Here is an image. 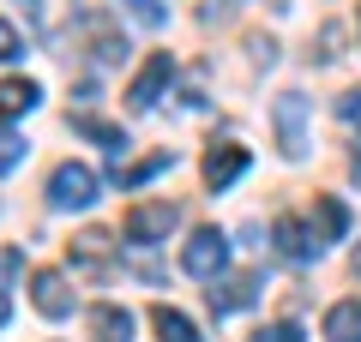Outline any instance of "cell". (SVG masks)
<instances>
[{
	"mask_svg": "<svg viewBox=\"0 0 361 342\" xmlns=\"http://www.w3.org/2000/svg\"><path fill=\"white\" fill-rule=\"evenodd\" d=\"M180 265H187V277L217 282L223 270H229V234H223V228H199L193 241H187V253H180Z\"/></svg>",
	"mask_w": 361,
	"mask_h": 342,
	"instance_id": "1",
	"label": "cell"
},
{
	"mask_svg": "<svg viewBox=\"0 0 361 342\" xmlns=\"http://www.w3.org/2000/svg\"><path fill=\"white\" fill-rule=\"evenodd\" d=\"M49 204L54 210H90L97 204V175L85 163H61L49 175Z\"/></svg>",
	"mask_w": 361,
	"mask_h": 342,
	"instance_id": "2",
	"label": "cell"
},
{
	"mask_svg": "<svg viewBox=\"0 0 361 342\" xmlns=\"http://www.w3.org/2000/svg\"><path fill=\"white\" fill-rule=\"evenodd\" d=\"M277 151H283L289 163L307 156V96H301V90H283V96H277Z\"/></svg>",
	"mask_w": 361,
	"mask_h": 342,
	"instance_id": "3",
	"label": "cell"
},
{
	"mask_svg": "<svg viewBox=\"0 0 361 342\" xmlns=\"http://www.w3.org/2000/svg\"><path fill=\"white\" fill-rule=\"evenodd\" d=\"M66 258H73V270H85V277H109V270H115V234H109V228H85V234H73Z\"/></svg>",
	"mask_w": 361,
	"mask_h": 342,
	"instance_id": "4",
	"label": "cell"
},
{
	"mask_svg": "<svg viewBox=\"0 0 361 342\" xmlns=\"http://www.w3.org/2000/svg\"><path fill=\"white\" fill-rule=\"evenodd\" d=\"M175 222H180L175 204H133V210H127V241L157 246V241H169V234H175Z\"/></svg>",
	"mask_w": 361,
	"mask_h": 342,
	"instance_id": "5",
	"label": "cell"
},
{
	"mask_svg": "<svg viewBox=\"0 0 361 342\" xmlns=\"http://www.w3.org/2000/svg\"><path fill=\"white\" fill-rule=\"evenodd\" d=\"M205 300H211V312H217V318H229V312H241V306H253V300H259V277H253V270L217 277V282L205 289Z\"/></svg>",
	"mask_w": 361,
	"mask_h": 342,
	"instance_id": "6",
	"label": "cell"
},
{
	"mask_svg": "<svg viewBox=\"0 0 361 342\" xmlns=\"http://www.w3.org/2000/svg\"><path fill=\"white\" fill-rule=\"evenodd\" d=\"M271 241H277V253L289 258V265H313V258H319V234H307V222H301V216H277V222H271Z\"/></svg>",
	"mask_w": 361,
	"mask_h": 342,
	"instance_id": "7",
	"label": "cell"
},
{
	"mask_svg": "<svg viewBox=\"0 0 361 342\" xmlns=\"http://www.w3.org/2000/svg\"><path fill=\"white\" fill-rule=\"evenodd\" d=\"M169 78H175V61H169V54H151V61L139 66V78L127 84V102L133 108H157V96L169 90Z\"/></svg>",
	"mask_w": 361,
	"mask_h": 342,
	"instance_id": "8",
	"label": "cell"
},
{
	"mask_svg": "<svg viewBox=\"0 0 361 342\" xmlns=\"http://www.w3.org/2000/svg\"><path fill=\"white\" fill-rule=\"evenodd\" d=\"M241 175H247V144H211V151H205V186L211 192L235 186Z\"/></svg>",
	"mask_w": 361,
	"mask_h": 342,
	"instance_id": "9",
	"label": "cell"
},
{
	"mask_svg": "<svg viewBox=\"0 0 361 342\" xmlns=\"http://www.w3.org/2000/svg\"><path fill=\"white\" fill-rule=\"evenodd\" d=\"M30 300H37L42 318H66L73 312V289H66L61 270H37V277H30Z\"/></svg>",
	"mask_w": 361,
	"mask_h": 342,
	"instance_id": "10",
	"label": "cell"
},
{
	"mask_svg": "<svg viewBox=\"0 0 361 342\" xmlns=\"http://www.w3.org/2000/svg\"><path fill=\"white\" fill-rule=\"evenodd\" d=\"M90 336H97V342H133V312L115 306V300L90 306Z\"/></svg>",
	"mask_w": 361,
	"mask_h": 342,
	"instance_id": "11",
	"label": "cell"
},
{
	"mask_svg": "<svg viewBox=\"0 0 361 342\" xmlns=\"http://www.w3.org/2000/svg\"><path fill=\"white\" fill-rule=\"evenodd\" d=\"M151 330H157V342H205L199 324L187 312H175V306H151Z\"/></svg>",
	"mask_w": 361,
	"mask_h": 342,
	"instance_id": "12",
	"label": "cell"
},
{
	"mask_svg": "<svg viewBox=\"0 0 361 342\" xmlns=\"http://www.w3.org/2000/svg\"><path fill=\"white\" fill-rule=\"evenodd\" d=\"M42 102V90L30 84V78H0V120H18V114H30Z\"/></svg>",
	"mask_w": 361,
	"mask_h": 342,
	"instance_id": "13",
	"label": "cell"
},
{
	"mask_svg": "<svg viewBox=\"0 0 361 342\" xmlns=\"http://www.w3.org/2000/svg\"><path fill=\"white\" fill-rule=\"evenodd\" d=\"M325 342H361V300H337L325 312Z\"/></svg>",
	"mask_w": 361,
	"mask_h": 342,
	"instance_id": "14",
	"label": "cell"
},
{
	"mask_svg": "<svg viewBox=\"0 0 361 342\" xmlns=\"http://www.w3.org/2000/svg\"><path fill=\"white\" fill-rule=\"evenodd\" d=\"M313 216H319V241H343L349 234V210H343V198H331V192L313 198Z\"/></svg>",
	"mask_w": 361,
	"mask_h": 342,
	"instance_id": "15",
	"label": "cell"
},
{
	"mask_svg": "<svg viewBox=\"0 0 361 342\" xmlns=\"http://www.w3.org/2000/svg\"><path fill=\"white\" fill-rule=\"evenodd\" d=\"M73 127L85 132V139H97V144H103V151H115V156L127 151V132H121V127H109V120H97V114H78Z\"/></svg>",
	"mask_w": 361,
	"mask_h": 342,
	"instance_id": "16",
	"label": "cell"
},
{
	"mask_svg": "<svg viewBox=\"0 0 361 342\" xmlns=\"http://www.w3.org/2000/svg\"><path fill=\"white\" fill-rule=\"evenodd\" d=\"M25 151H30V144L18 139L13 127H0V175H6V168H18V163H25Z\"/></svg>",
	"mask_w": 361,
	"mask_h": 342,
	"instance_id": "17",
	"label": "cell"
},
{
	"mask_svg": "<svg viewBox=\"0 0 361 342\" xmlns=\"http://www.w3.org/2000/svg\"><path fill=\"white\" fill-rule=\"evenodd\" d=\"M127 13L139 18L145 30H163V18H169V6H163V0H127Z\"/></svg>",
	"mask_w": 361,
	"mask_h": 342,
	"instance_id": "18",
	"label": "cell"
},
{
	"mask_svg": "<svg viewBox=\"0 0 361 342\" xmlns=\"http://www.w3.org/2000/svg\"><path fill=\"white\" fill-rule=\"evenodd\" d=\"M169 163H175V151H157V156H145L139 168H127V186H139V180H151V175H163Z\"/></svg>",
	"mask_w": 361,
	"mask_h": 342,
	"instance_id": "19",
	"label": "cell"
},
{
	"mask_svg": "<svg viewBox=\"0 0 361 342\" xmlns=\"http://www.w3.org/2000/svg\"><path fill=\"white\" fill-rule=\"evenodd\" d=\"M247 342H301V330L295 324H265V330H253Z\"/></svg>",
	"mask_w": 361,
	"mask_h": 342,
	"instance_id": "20",
	"label": "cell"
},
{
	"mask_svg": "<svg viewBox=\"0 0 361 342\" xmlns=\"http://www.w3.org/2000/svg\"><path fill=\"white\" fill-rule=\"evenodd\" d=\"M337 42H343V30H337V25H325V30H319V61H337V54H343Z\"/></svg>",
	"mask_w": 361,
	"mask_h": 342,
	"instance_id": "21",
	"label": "cell"
},
{
	"mask_svg": "<svg viewBox=\"0 0 361 342\" xmlns=\"http://www.w3.org/2000/svg\"><path fill=\"white\" fill-rule=\"evenodd\" d=\"M18 49H25V37H18V30L6 25V18H0V61H13Z\"/></svg>",
	"mask_w": 361,
	"mask_h": 342,
	"instance_id": "22",
	"label": "cell"
},
{
	"mask_svg": "<svg viewBox=\"0 0 361 342\" xmlns=\"http://www.w3.org/2000/svg\"><path fill=\"white\" fill-rule=\"evenodd\" d=\"M18 270H25V253H13V246H6V253H0V282H13Z\"/></svg>",
	"mask_w": 361,
	"mask_h": 342,
	"instance_id": "23",
	"label": "cell"
},
{
	"mask_svg": "<svg viewBox=\"0 0 361 342\" xmlns=\"http://www.w3.org/2000/svg\"><path fill=\"white\" fill-rule=\"evenodd\" d=\"M337 108H343V120H349V127H355V132H361V90H349V96H343V102H337Z\"/></svg>",
	"mask_w": 361,
	"mask_h": 342,
	"instance_id": "24",
	"label": "cell"
},
{
	"mask_svg": "<svg viewBox=\"0 0 361 342\" xmlns=\"http://www.w3.org/2000/svg\"><path fill=\"white\" fill-rule=\"evenodd\" d=\"M6 318H13V300H6V294H0V324H6Z\"/></svg>",
	"mask_w": 361,
	"mask_h": 342,
	"instance_id": "25",
	"label": "cell"
},
{
	"mask_svg": "<svg viewBox=\"0 0 361 342\" xmlns=\"http://www.w3.org/2000/svg\"><path fill=\"white\" fill-rule=\"evenodd\" d=\"M355 277H361V246H355Z\"/></svg>",
	"mask_w": 361,
	"mask_h": 342,
	"instance_id": "26",
	"label": "cell"
}]
</instances>
